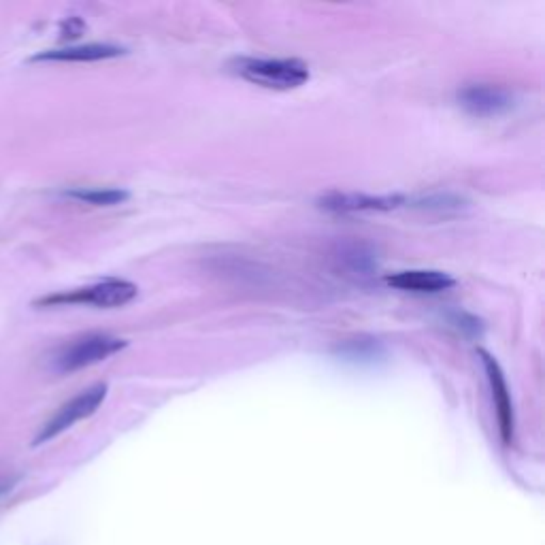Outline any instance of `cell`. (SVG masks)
Instances as JSON below:
<instances>
[{
    "mask_svg": "<svg viewBox=\"0 0 545 545\" xmlns=\"http://www.w3.org/2000/svg\"><path fill=\"white\" fill-rule=\"evenodd\" d=\"M233 66L250 83L269 90H294L311 77L309 66L296 58H241Z\"/></svg>",
    "mask_w": 545,
    "mask_h": 545,
    "instance_id": "6da1fadb",
    "label": "cell"
},
{
    "mask_svg": "<svg viewBox=\"0 0 545 545\" xmlns=\"http://www.w3.org/2000/svg\"><path fill=\"white\" fill-rule=\"evenodd\" d=\"M128 343L124 339L111 337V335H86L71 343H66L56 356H54V369L60 373H73L86 367H92L101 360H107L109 356L122 352Z\"/></svg>",
    "mask_w": 545,
    "mask_h": 545,
    "instance_id": "7a4b0ae2",
    "label": "cell"
},
{
    "mask_svg": "<svg viewBox=\"0 0 545 545\" xmlns=\"http://www.w3.org/2000/svg\"><path fill=\"white\" fill-rule=\"evenodd\" d=\"M138 287L133 281L126 279H105L73 292H64V294H51L45 296L41 300H36V305H94V307H122L128 305L136 296Z\"/></svg>",
    "mask_w": 545,
    "mask_h": 545,
    "instance_id": "3957f363",
    "label": "cell"
},
{
    "mask_svg": "<svg viewBox=\"0 0 545 545\" xmlns=\"http://www.w3.org/2000/svg\"><path fill=\"white\" fill-rule=\"evenodd\" d=\"M109 386L107 384H94L88 390H83L81 394H77L75 399H71L68 403H64L62 407L56 411V415L43 426V430L39 432V437L34 439V443H45L54 437H58L60 432H64L66 428H71L73 424L90 417L92 413H96V409L103 405V401L107 399Z\"/></svg>",
    "mask_w": 545,
    "mask_h": 545,
    "instance_id": "277c9868",
    "label": "cell"
},
{
    "mask_svg": "<svg viewBox=\"0 0 545 545\" xmlns=\"http://www.w3.org/2000/svg\"><path fill=\"white\" fill-rule=\"evenodd\" d=\"M332 265L339 275L352 281L365 283L377 272V267H380L377 250L365 241H345L335 248Z\"/></svg>",
    "mask_w": 545,
    "mask_h": 545,
    "instance_id": "5b68a950",
    "label": "cell"
},
{
    "mask_svg": "<svg viewBox=\"0 0 545 545\" xmlns=\"http://www.w3.org/2000/svg\"><path fill=\"white\" fill-rule=\"evenodd\" d=\"M458 101L464 111L477 118H492L507 113L514 107V94L507 88L492 83H473L458 92Z\"/></svg>",
    "mask_w": 545,
    "mask_h": 545,
    "instance_id": "8992f818",
    "label": "cell"
},
{
    "mask_svg": "<svg viewBox=\"0 0 545 545\" xmlns=\"http://www.w3.org/2000/svg\"><path fill=\"white\" fill-rule=\"evenodd\" d=\"M479 356H482V362H484V369H486V377H488V384H490V392H492V401H494V407H496V417H499V430H501V439L505 445L511 443L514 439V403H511V392L507 388V382H505V375L499 367V362L484 350H479Z\"/></svg>",
    "mask_w": 545,
    "mask_h": 545,
    "instance_id": "52a82bcc",
    "label": "cell"
},
{
    "mask_svg": "<svg viewBox=\"0 0 545 545\" xmlns=\"http://www.w3.org/2000/svg\"><path fill=\"white\" fill-rule=\"evenodd\" d=\"M405 203V196L399 194H341L330 192L317 200V205L332 213H360V211H392Z\"/></svg>",
    "mask_w": 545,
    "mask_h": 545,
    "instance_id": "ba28073f",
    "label": "cell"
},
{
    "mask_svg": "<svg viewBox=\"0 0 545 545\" xmlns=\"http://www.w3.org/2000/svg\"><path fill=\"white\" fill-rule=\"evenodd\" d=\"M388 285L405 292H417V294H437L443 290H449L456 281L443 271H430V269H411L401 271L386 277Z\"/></svg>",
    "mask_w": 545,
    "mask_h": 545,
    "instance_id": "9c48e42d",
    "label": "cell"
},
{
    "mask_svg": "<svg viewBox=\"0 0 545 545\" xmlns=\"http://www.w3.org/2000/svg\"><path fill=\"white\" fill-rule=\"evenodd\" d=\"M124 49L118 45H107V43H88V45H75V47H64V49H49L36 54L32 60H56V62H98V60H109L122 56Z\"/></svg>",
    "mask_w": 545,
    "mask_h": 545,
    "instance_id": "30bf717a",
    "label": "cell"
},
{
    "mask_svg": "<svg viewBox=\"0 0 545 545\" xmlns=\"http://www.w3.org/2000/svg\"><path fill=\"white\" fill-rule=\"evenodd\" d=\"M339 356L343 360L350 362H358V365H373L375 360H380L384 356V347L377 339H352L345 341L343 345H339Z\"/></svg>",
    "mask_w": 545,
    "mask_h": 545,
    "instance_id": "8fae6325",
    "label": "cell"
},
{
    "mask_svg": "<svg viewBox=\"0 0 545 545\" xmlns=\"http://www.w3.org/2000/svg\"><path fill=\"white\" fill-rule=\"evenodd\" d=\"M66 196L88 205H96V207H111V205H120L128 200V192L120 188H81V190H68Z\"/></svg>",
    "mask_w": 545,
    "mask_h": 545,
    "instance_id": "7c38bea8",
    "label": "cell"
},
{
    "mask_svg": "<svg viewBox=\"0 0 545 545\" xmlns=\"http://www.w3.org/2000/svg\"><path fill=\"white\" fill-rule=\"evenodd\" d=\"M415 207L422 209V211H434L439 215H447L449 211L452 213H458L462 209V200L460 198H454L449 194H437V196H426V198H419L415 200Z\"/></svg>",
    "mask_w": 545,
    "mask_h": 545,
    "instance_id": "4fadbf2b",
    "label": "cell"
}]
</instances>
